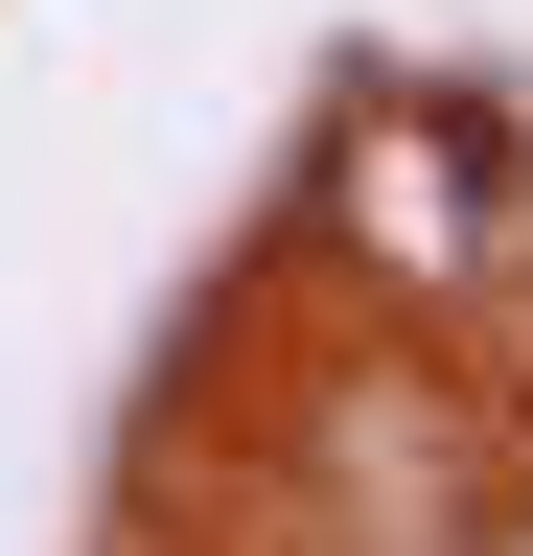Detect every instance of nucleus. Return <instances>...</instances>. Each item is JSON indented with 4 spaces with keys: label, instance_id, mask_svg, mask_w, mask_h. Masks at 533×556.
Segmentation results:
<instances>
[{
    "label": "nucleus",
    "instance_id": "f257e3e1",
    "mask_svg": "<svg viewBox=\"0 0 533 556\" xmlns=\"http://www.w3.org/2000/svg\"><path fill=\"white\" fill-rule=\"evenodd\" d=\"M325 232H348L371 302H441V278H487V163H464V116H348L325 139Z\"/></svg>",
    "mask_w": 533,
    "mask_h": 556
}]
</instances>
